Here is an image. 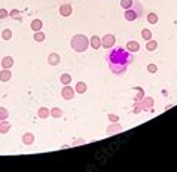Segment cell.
Segmentation results:
<instances>
[{
    "label": "cell",
    "instance_id": "9",
    "mask_svg": "<svg viewBox=\"0 0 177 172\" xmlns=\"http://www.w3.org/2000/svg\"><path fill=\"white\" fill-rule=\"evenodd\" d=\"M60 61H61V58H60L58 54H51V55L48 57V64H49V65H58Z\"/></svg>",
    "mask_w": 177,
    "mask_h": 172
},
{
    "label": "cell",
    "instance_id": "8",
    "mask_svg": "<svg viewBox=\"0 0 177 172\" xmlns=\"http://www.w3.org/2000/svg\"><path fill=\"white\" fill-rule=\"evenodd\" d=\"M2 67L3 68H12L13 67V58L6 55V57L2 58Z\"/></svg>",
    "mask_w": 177,
    "mask_h": 172
},
{
    "label": "cell",
    "instance_id": "29",
    "mask_svg": "<svg viewBox=\"0 0 177 172\" xmlns=\"http://www.w3.org/2000/svg\"><path fill=\"white\" fill-rule=\"evenodd\" d=\"M8 15H9V12L6 11V9H0V19H5Z\"/></svg>",
    "mask_w": 177,
    "mask_h": 172
},
{
    "label": "cell",
    "instance_id": "4",
    "mask_svg": "<svg viewBox=\"0 0 177 172\" xmlns=\"http://www.w3.org/2000/svg\"><path fill=\"white\" fill-rule=\"evenodd\" d=\"M75 93H76V91H75L70 85H64V88L61 89V97H63L64 100H73Z\"/></svg>",
    "mask_w": 177,
    "mask_h": 172
},
{
    "label": "cell",
    "instance_id": "20",
    "mask_svg": "<svg viewBox=\"0 0 177 172\" xmlns=\"http://www.w3.org/2000/svg\"><path fill=\"white\" fill-rule=\"evenodd\" d=\"M134 5V0H121V8L124 9H131Z\"/></svg>",
    "mask_w": 177,
    "mask_h": 172
},
{
    "label": "cell",
    "instance_id": "10",
    "mask_svg": "<svg viewBox=\"0 0 177 172\" xmlns=\"http://www.w3.org/2000/svg\"><path fill=\"white\" fill-rule=\"evenodd\" d=\"M127 49H128L130 52H138V51H140V45H138L135 40H130V42L127 43Z\"/></svg>",
    "mask_w": 177,
    "mask_h": 172
},
{
    "label": "cell",
    "instance_id": "12",
    "mask_svg": "<svg viewBox=\"0 0 177 172\" xmlns=\"http://www.w3.org/2000/svg\"><path fill=\"white\" fill-rule=\"evenodd\" d=\"M22 142H24L25 146H31V144L34 142V135L33 134H30V132L24 134V135H22Z\"/></svg>",
    "mask_w": 177,
    "mask_h": 172
},
{
    "label": "cell",
    "instance_id": "30",
    "mask_svg": "<svg viewBox=\"0 0 177 172\" xmlns=\"http://www.w3.org/2000/svg\"><path fill=\"white\" fill-rule=\"evenodd\" d=\"M109 119H110L112 122H118V120H119V117L115 116V114H109Z\"/></svg>",
    "mask_w": 177,
    "mask_h": 172
},
{
    "label": "cell",
    "instance_id": "3",
    "mask_svg": "<svg viewBox=\"0 0 177 172\" xmlns=\"http://www.w3.org/2000/svg\"><path fill=\"white\" fill-rule=\"evenodd\" d=\"M115 43H116V39H115V36H113V34H106L103 39H101V46H103V47H106V49L113 47Z\"/></svg>",
    "mask_w": 177,
    "mask_h": 172
},
{
    "label": "cell",
    "instance_id": "23",
    "mask_svg": "<svg viewBox=\"0 0 177 172\" xmlns=\"http://www.w3.org/2000/svg\"><path fill=\"white\" fill-rule=\"evenodd\" d=\"M142 37H143L144 40H150L152 39V31L147 30V28H144L143 31H142Z\"/></svg>",
    "mask_w": 177,
    "mask_h": 172
},
{
    "label": "cell",
    "instance_id": "16",
    "mask_svg": "<svg viewBox=\"0 0 177 172\" xmlns=\"http://www.w3.org/2000/svg\"><path fill=\"white\" fill-rule=\"evenodd\" d=\"M156 47H158V42L156 40H147V43H146V49L149 51V52H152V51H156Z\"/></svg>",
    "mask_w": 177,
    "mask_h": 172
},
{
    "label": "cell",
    "instance_id": "28",
    "mask_svg": "<svg viewBox=\"0 0 177 172\" xmlns=\"http://www.w3.org/2000/svg\"><path fill=\"white\" fill-rule=\"evenodd\" d=\"M9 15H11L12 18H17V19H20V12L17 11V9H13V11L9 12Z\"/></svg>",
    "mask_w": 177,
    "mask_h": 172
},
{
    "label": "cell",
    "instance_id": "25",
    "mask_svg": "<svg viewBox=\"0 0 177 172\" xmlns=\"http://www.w3.org/2000/svg\"><path fill=\"white\" fill-rule=\"evenodd\" d=\"M147 21L150 24H156L158 23V15H156V13H149V15H147Z\"/></svg>",
    "mask_w": 177,
    "mask_h": 172
},
{
    "label": "cell",
    "instance_id": "26",
    "mask_svg": "<svg viewBox=\"0 0 177 172\" xmlns=\"http://www.w3.org/2000/svg\"><path fill=\"white\" fill-rule=\"evenodd\" d=\"M8 116H9L8 110H6V108H3V107H0V120H6V119H8Z\"/></svg>",
    "mask_w": 177,
    "mask_h": 172
},
{
    "label": "cell",
    "instance_id": "13",
    "mask_svg": "<svg viewBox=\"0 0 177 172\" xmlns=\"http://www.w3.org/2000/svg\"><path fill=\"white\" fill-rule=\"evenodd\" d=\"M89 45L92 46L94 49H98L100 46H101V39H100L98 36H92V37L89 39Z\"/></svg>",
    "mask_w": 177,
    "mask_h": 172
},
{
    "label": "cell",
    "instance_id": "7",
    "mask_svg": "<svg viewBox=\"0 0 177 172\" xmlns=\"http://www.w3.org/2000/svg\"><path fill=\"white\" fill-rule=\"evenodd\" d=\"M12 79V71L11 68H3L0 71V82H8Z\"/></svg>",
    "mask_w": 177,
    "mask_h": 172
},
{
    "label": "cell",
    "instance_id": "6",
    "mask_svg": "<svg viewBox=\"0 0 177 172\" xmlns=\"http://www.w3.org/2000/svg\"><path fill=\"white\" fill-rule=\"evenodd\" d=\"M137 16H138V12H135L133 8L131 9H125V19L127 21H135Z\"/></svg>",
    "mask_w": 177,
    "mask_h": 172
},
{
    "label": "cell",
    "instance_id": "1",
    "mask_svg": "<svg viewBox=\"0 0 177 172\" xmlns=\"http://www.w3.org/2000/svg\"><path fill=\"white\" fill-rule=\"evenodd\" d=\"M133 61V55L130 54V52H127L125 49H115V51H112L110 54H109V62H110V68L112 71H115L116 67H119L118 71H119V74H122L125 68H127V64L128 62H131Z\"/></svg>",
    "mask_w": 177,
    "mask_h": 172
},
{
    "label": "cell",
    "instance_id": "17",
    "mask_svg": "<svg viewBox=\"0 0 177 172\" xmlns=\"http://www.w3.org/2000/svg\"><path fill=\"white\" fill-rule=\"evenodd\" d=\"M60 82H61L63 85H70V83H72V76H70L68 73H64V74H61Z\"/></svg>",
    "mask_w": 177,
    "mask_h": 172
},
{
    "label": "cell",
    "instance_id": "14",
    "mask_svg": "<svg viewBox=\"0 0 177 172\" xmlns=\"http://www.w3.org/2000/svg\"><path fill=\"white\" fill-rule=\"evenodd\" d=\"M11 129V123H8L6 120H0V134H8Z\"/></svg>",
    "mask_w": 177,
    "mask_h": 172
},
{
    "label": "cell",
    "instance_id": "18",
    "mask_svg": "<svg viewBox=\"0 0 177 172\" xmlns=\"http://www.w3.org/2000/svg\"><path fill=\"white\" fill-rule=\"evenodd\" d=\"M75 91L78 92V93H85V92H87V85H85L83 82H78V85H76Z\"/></svg>",
    "mask_w": 177,
    "mask_h": 172
},
{
    "label": "cell",
    "instance_id": "22",
    "mask_svg": "<svg viewBox=\"0 0 177 172\" xmlns=\"http://www.w3.org/2000/svg\"><path fill=\"white\" fill-rule=\"evenodd\" d=\"M152 104H153V100H152V98L143 100V110H149V108L152 107Z\"/></svg>",
    "mask_w": 177,
    "mask_h": 172
},
{
    "label": "cell",
    "instance_id": "15",
    "mask_svg": "<svg viewBox=\"0 0 177 172\" xmlns=\"http://www.w3.org/2000/svg\"><path fill=\"white\" fill-rule=\"evenodd\" d=\"M42 25H43V23H42L40 19H33L31 24H30V27H31V30H33V31H39V30H42Z\"/></svg>",
    "mask_w": 177,
    "mask_h": 172
},
{
    "label": "cell",
    "instance_id": "19",
    "mask_svg": "<svg viewBox=\"0 0 177 172\" xmlns=\"http://www.w3.org/2000/svg\"><path fill=\"white\" fill-rule=\"evenodd\" d=\"M33 39L36 40V42H39V43H40V42H43V40H45V33H43V31H40V30H39V31H34Z\"/></svg>",
    "mask_w": 177,
    "mask_h": 172
},
{
    "label": "cell",
    "instance_id": "21",
    "mask_svg": "<svg viewBox=\"0 0 177 172\" xmlns=\"http://www.w3.org/2000/svg\"><path fill=\"white\" fill-rule=\"evenodd\" d=\"M2 39H3V40H11L12 39V30H9V28L3 30V31H2Z\"/></svg>",
    "mask_w": 177,
    "mask_h": 172
},
{
    "label": "cell",
    "instance_id": "27",
    "mask_svg": "<svg viewBox=\"0 0 177 172\" xmlns=\"http://www.w3.org/2000/svg\"><path fill=\"white\" fill-rule=\"evenodd\" d=\"M147 71H149V73H156V71H158V65H156V64H149V65H147Z\"/></svg>",
    "mask_w": 177,
    "mask_h": 172
},
{
    "label": "cell",
    "instance_id": "2",
    "mask_svg": "<svg viewBox=\"0 0 177 172\" xmlns=\"http://www.w3.org/2000/svg\"><path fill=\"white\" fill-rule=\"evenodd\" d=\"M70 45H72V47L76 52H85L89 46V39L83 34H76V36H73Z\"/></svg>",
    "mask_w": 177,
    "mask_h": 172
},
{
    "label": "cell",
    "instance_id": "24",
    "mask_svg": "<svg viewBox=\"0 0 177 172\" xmlns=\"http://www.w3.org/2000/svg\"><path fill=\"white\" fill-rule=\"evenodd\" d=\"M51 116H52V117H61V116H63V110L55 107V108L51 110Z\"/></svg>",
    "mask_w": 177,
    "mask_h": 172
},
{
    "label": "cell",
    "instance_id": "11",
    "mask_svg": "<svg viewBox=\"0 0 177 172\" xmlns=\"http://www.w3.org/2000/svg\"><path fill=\"white\" fill-rule=\"evenodd\" d=\"M37 116H39L40 119H48V116H51V110H49L48 107H40V108L37 110Z\"/></svg>",
    "mask_w": 177,
    "mask_h": 172
},
{
    "label": "cell",
    "instance_id": "5",
    "mask_svg": "<svg viewBox=\"0 0 177 172\" xmlns=\"http://www.w3.org/2000/svg\"><path fill=\"white\" fill-rule=\"evenodd\" d=\"M72 13H73L72 5H63V6H60V15L61 16H70Z\"/></svg>",
    "mask_w": 177,
    "mask_h": 172
}]
</instances>
